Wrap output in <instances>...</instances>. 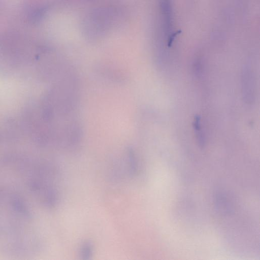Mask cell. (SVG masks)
<instances>
[{"instance_id": "cell-1", "label": "cell", "mask_w": 260, "mask_h": 260, "mask_svg": "<svg viewBox=\"0 0 260 260\" xmlns=\"http://www.w3.org/2000/svg\"><path fill=\"white\" fill-rule=\"evenodd\" d=\"M161 28L170 45L175 37L170 0H159Z\"/></svg>"}, {"instance_id": "cell-2", "label": "cell", "mask_w": 260, "mask_h": 260, "mask_svg": "<svg viewBox=\"0 0 260 260\" xmlns=\"http://www.w3.org/2000/svg\"><path fill=\"white\" fill-rule=\"evenodd\" d=\"M92 245L89 242H85L81 246L80 255L83 259H89L92 255Z\"/></svg>"}]
</instances>
